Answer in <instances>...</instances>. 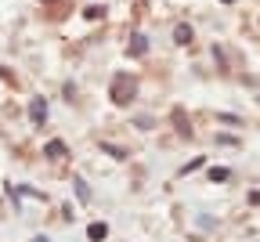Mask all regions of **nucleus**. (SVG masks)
I'll return each instance as SVG.
<instances>
[{
    "label": "nucleus",
    "instance_id": "obj_1",
    "mask_svg": "<svg viewBox=\"0 0 260 242\" xmlns=\"http://www.w3.org/2000/svg\"><path fill=\"white\" fill-rule=\"evenodd\" d=\"M137 94V80L130 76V72H119V76L112 80V101L116 105H130Z\"/></svg>",
    "mask_w": 260,
    "mask_h": 242
},
{
    "label": "nucleus",
    "instance_id": "obj_2",
    "mask_svg": "<svg viewBox=\"0 0 260 242\" xmlns=\"http://www.w3.org/2000/svg\"><path fill=\"white\" fill-rule=\"evenodd\" d=\"M29 119H33L36 127L47 123V101H43V98H33V101H29Z\"/></svg>",
    "mask_w": 260,
    "mask_h": 242
},
{
    "label": "nucleus",
    "instance_id": "obj_3",
    "mask_svg": "<svg viewBox=\"0 0 260 242\" xmlns=\"http://www.w3.org/2000/svg\"><path fill=\"white\" fill-rule=\"evenodd\" d=\"M105 235H109V224H105V221H94V224L87 228V239H90V242H101Z\"/></svg>",
    "mask_w": 260,
    "mask_h": 242
},
{
    "label": "nucleus",
    "instance_id": "obj_4",
    "mask_svg": "<svg viewBox=\"0 0 260 242\" xmlns=\"http://www.w3.org/2000/svg\"><path fill=\"white\" fill-rule=\"evenodd\" d=\"M43 152H47L51 159H62L69 148H65V141H58V138H54V141H47V148H43Z\"/></svg>",
    "mask_w": 260,
    "mask_h": 242
},
{
    "label": "nucleus",
    "instance_id": "obj_5",
    "mask_svg": "<svg viewBox=\"0 0 260 242\" xmlns=\"http://www.w3.org/2000/svg\"><path fill=\"white\" fill-rule=\"evenodd\" d=\"M145 51H148V40H145L141 33H134V40H130V54H134V58H141Z\"/></svg>",
    "mask_w": 260,
    "mask_h": 242
},
{
    "label": "nucleus",
    "instance_id": "obj_6",
    "mask_svg": "<svg viewBox=\"0 0 260 242\" xmlns=\"http://www.w3.org/2000/svg\"><path fill=\"white\" fill-rule=\"evenodd\" d=\"M174 40H177V43H192V25L181 22V25L174 29Z\"/></svg>",
    "mask_w": 260,
    "mask_h": 242
},
{
    "label": "nucleus",
    "instance_id": "obj_7",
    "mask_svg": "<svg viewBox=\"0 0 260 242\" xmlns=\"http://www.w3.org/2000/svg\"><path fill=\"white\" fill-rule=\"evenodd\" d=\"M228 177H232L228 166H213V170H210V181H213V185H221V181H228Z\"/></svg>",
    "mask_w": 260,
    "mask_h": 242
},
{
    "label": "nucleus",
    "instance_id": "obj_8",
    "mask_svg": "<svg viewBox=\"0 0 260 242\" xmlns=\"http://www.w3.org/2000/svg\"><path fill=\"white\" fill-rule=\"evenodd\" d=\"M105 152H109L112 159H127V156H123V148H116V145H105Z\"/></svg>",
    "mask_w": 260,
    "mask_h": 242
},
{
    "label": "nucleus",
    "instance_id": "obj_9",
    "mask_svg": "<svg viewBox=\"0 0 260 242\" xmlns=\"http://www.w3.org/2000/svg\"><path fill=\"white\" fill-rule=\"evenodd\" d=\"M76 195H80V199H90V192H87V185H83L80 177H76Z\"/></svg>",
    "mask_w": 260,
    "mask_h": 242
},
{
    "label": "nucleus",
    "instance_id": "obj_10",
    "mask_svg": "<svg viewBox=\"0 0 260 242\" xmlns=\"http://www.w3.org/2000/svg\"><path fill=\"white\" fill-rule=\"evenodd\" d=\"M203 163H206V159H203V156H199V159H192V163H188V166H185V174H192V170H199V166H203Z\"/></svg>",
    "mask_w": 260,
    "mask_h": 242
},
{
    "label": "nucleus",
    "instance_id": "obj_11",
    "mask_svg": "<svg viewBox=\"0 0 260 242\" xmlns=\"http://www.w3.org/2000/svg\"><path fill=\"white\" fill-rule=\"evenodd\" d=\"M33 242H47V239H43V235H36V239H33Z\"/></svg>",
    "mask_w": 260,
    "mask_h": 242
},
{
    "label": "nucleus",
    "instance_id": "obj_12",
    "mask_svg": "<svg viewBox=\"0 0 260 242\" xmlns=\"http://www.w3.org/2000/svg\"><path fill=\"white\" fill-rule=\"evenodd\" d=\"M224 4H235V0H224Z\"/></svg>",
    "mask_w": 260,
    "mask_h": 242
}]
</instances>
